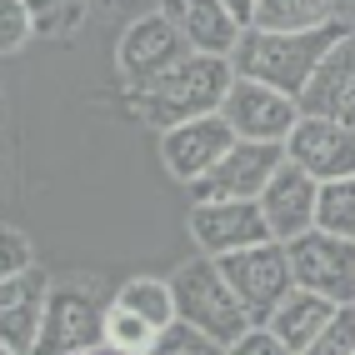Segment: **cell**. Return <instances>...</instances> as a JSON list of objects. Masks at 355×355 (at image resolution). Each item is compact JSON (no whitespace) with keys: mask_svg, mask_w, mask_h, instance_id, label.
<instances>
[{"mask_svg":"<svg viewBox=\"0 0 355 355\" xmlns=\"http://www.w3.org/2000/svg\"><path fill=\"white\" fill-rule=\"evenodd\" d=\"M315 196H320V180H311L305 171H295V165L286 160L280 171L270 175V185L260 191V216H266L270 225V241L291 245L295 235L315 230Z\"/></svg>","mask_w":355,"mask_h":355,"instance_id":"15","label":"cell"},{"mask_svg":"<svg viewBox=\"0 0 355 355\" xmlns=\"http://www.w3.org/2000/svg\"><path fill=\"white\" fill-rule=\"evenodd\" d=\"M26 10L35 20V40H70L76 31H85L90 0H26Z\"/></svg>","mask_w":355,"mask_h":355,"instance_id":"21","label":"cell"},{"mask_svg":"<svg viewBox=\"0 0 355 355\" xmlns=\"http://www.w3.org/2000/svg\"><path fill=\"white\" fill-rule=\"evenodd\" d=\"M336 311H340L336 300L311 295V291H300V286H295V291H291V295H286V300H280L275 311H270L266 330H270V336H280V340H286V345L300 355V350L311 345L325 325H330V315H336Z\"/></svg>","mask_w":355,"mask_h":355,"instance_id":"17","label":"cell"},{"mask_svg":"<svg viewBox=\"0 0 355 355\" xmlns=\"http://www.w3.org/2000/svg\"><path fill=\"white\" fill-rule=\"evenodd\" d=\"M230 146H235V130L220 121V110H216V115H200V121H185L175 130H165L160 135V160H165V171L191 191L196 180H205L225 160Z\"/></svg>","mask_w":355,"mask_h":355,"instance_id":"11","label":"cell"},{"mask_svg":"<svg viewBox=\"0 0 355 355\" xmlns=\"http://www.w3.org/2000/svg\"><path fill=\"white\" fill-rule=\"evenodd\" d=\"M191 241L200 255L225 260L250 245H266L270 225L255 200H210V205H191Z\"/></svg>","mask_w":355,"mask_h":355,"instance_id":"9","label":"cell"},{"mask_svg":"<svg viewBox=\"0 0 355 355\" xmlns=\"http://www.w3.org/2000/svg\"><path fill=\"white\" fill-rule=\"evenodd\" d=\"M300 355H355V305H340V311L330 315V325Z\"/></svg>","mask_w":355,"mask_h":355,"instance_id":"24","label":"cell"},{"mask_svg":"<svg viewBox=\"0 0 355 355\" xmlns=\"http://www.w3.org/2000/svg\"><path fill=\"white\" fill-rule=\"evenodd\" d=\"M220 6L235 15V20H241V31L250 26V20H255V0H220Z\"/></svg>","mask_w":355,"mask_h":355,"instance_id":"29","label":"cell"},{"mask_svg":"<svg viewBox=\"0 0 355 355\" xmlns=\"http://www.w3.org/2000/svg\"><path fill=\"white\" fill-rule=\"evenodd\" d=\"M90 6H105V10H115V15H125V26H130V20L160 10V0H90Z\"/></svg>","mask_w":355,"mask_h":355,"instance_id":"28","label":"cell"},{"mask_svg":"<svg viewBox=\"0 0 355 355\" xmlns=\"http://www.w3.org/2000/svg\"><path fill=\"white\" fill-rule=\"evenodd\" d=\"M300 115H320L355 130V31H345L315 65L311 85L300 90Z\"/></svg>","mask_w":355,"mask_h":355,"instance_id":"13","label":"cell"},{"mask_svg":"<svg viewBox=\"0 0 355 355\" xmlns=\"http://www.w3.org/2000/svg\"><path fill=\"white\" fill-rule=\"evenodd\" d=\"M336 10H340V20H345V26H350V20H355V0H336Z\"/></svg>","mask_w":355,"mask_h":355,"instance_id":"30","label":"cell"},{"mask_svg":"<svg viewBox=\"0 0 355 355\" xmlns=\"http://www.w3.org/2000/svg\"><path fill=\"white\" fill-rule=\"evenodd\" d=\"M171 295H175V320L205 330V336L220 340V345H235V340L255 325L250 311L235 300L230 280L220 275V266H216L210 255L185 260V266L171 275Z\"/></svg>","mask_w":355,"mask_h":355,"instance_id":"3","label":"cell"},{"mask_svg":"<svg viewBox=\"0 0 355 355\" xmlns=\"http://www.w3.org/2000/svg\"><path fill=\"white\" fill-rule=\"evenodd\" d=\"M230 80H235V70H230L225 55H185L180 65L165 70V76H155L146 85H130V115L165 135V130L185 125V121L216 115Z\"/></svg>","mask_w":355,"mask_h":355,"instance_id":"1","label":"cell"},{"mask_svg":"<svg viewBox=\"0 0 355 355\" xmlns=\"http://www.w3.org/2000/svg\"><path fill=\"white\" fill-rule=\"evenodd\" d=\"M115 305L135 311L150 330L175 325V295H171V280H160V275H135V280H125L121 295H115Z\"/></svg>","mask_w":355,"mask_h":355,"instance_id":"19","label":"cell"},{"mask_svg":"<svg viewBox=\"0 0 355 355\" xmlns=\"http://www.w3.org/2000/svg\"><path fill=\"white\" fill-rule=\"evenodd\" d=\"M80 355H125V350H115V345H105V340H101V345H90V350H80Z\"/></svg>","mask_w":355,"mask_h":355,"instance_id":"31","label":"cell"},{"mask_svg":"<svg viewBox=\"0 0 355 355\" xmlns=\"http://www.w3.org/2000/svg\"><path fill=\"white\" fill-rule=\"evenodd\" d=\"M155 336H160V330H150L135 311H125V305H115V300L105 305V345L125 350V355H150Z\"/></svg>","mask_w":355,"mask_h":355,"instance_id":"22","label":"cell"},{"mask_svg":"<svg viewBox=\"0 0 355 355\" xmlns=\"http://www.w3.org/2000/svg\"><path fill=\"white\" fill-rule=\"evenodd\" d=\"M345 31H355V26L336 20V26H325V31H300V35L245 26L241 40H235V51H230V70H235L241 80H260V85L280 90V96H295V101H300V90L311 85L315 65L325 60V51H330Z\"/></svg>","mask_w":355,"mask_h":355,"instance_id":"2","label":"cell"},{"mask_svg":"<svg viewBox=\"0 0 355 355\" xmlns=\"http://www.w3.org/2000/svg\"><path fill=\"white\" fill-rule=\"evenodd\" d=\"M225 355H295V350L280 340V336H270L266 325H250L235 345H225Z\"/></svg>","mask_w":355,"mask_h":355,"instance_id":"27","label":"cell"},{"mask_svg":"<svg viewBox=\"0 0 355 355\" xmlns=\"http://www.w3.org/2000/svg\"><path fill=\"white\" fill-rule=\"evenodd\" d=\"M286 160L320 185L345 180V175H355V130L336 125V121H320V115H300L291 140H286Z\"/></svg>","mask_w":355,"mask_h":355,"instance_id":"12","label":"cell"},{"mask_svg":"<svg viewBox=\"0 0 355 355\" xmlns=\"http://www.w3.org/2000/svg\"><path fill=\"white\" fill-rule=\"evenodd\" d=\"M0 355H15V350H6V345H0Z\"/></svg>","mask_w":355,"mask_h":355,"instance_id":"32","label":"cell"},{"mask_svg":"<svg viewBox=\"0 0 355 355\" xmlns=\"http://www.w3.org/2000/svg\"><path fill=\"white\" fill-rule=\"evenodd\" d=\"M160 15L175 26V35L191 45L196 55H225L241 40V20H235L220 0H160Z\"/></svg>","mask_w":355,"mask_h":355,"instance_id":"16","label":"cell"},{"mask_svg":"<svg viewBox=\"0 0 355 355\" xmlns=\"http://www.w3.org/2000/svg\"><path fill=\"white\" fill-rule=\"evenodd\" d=\"M105 340V305L85 286H51L35 355H80Z\"/></svg>","mask_w":355,"mask_h":355,"instance_id":"7","label":"cell"},{"mask_svg":"<svg viewBox=\"0 0 355 355\" xmlns=\"http://www.w3.org/2000/svg\"><path fill=\"white\" fill-rule=\"evenodd\" d=\"M315 230L355 241V175L345 180H325L315 196Z\"/></svg>","mask_w":355,"mask_h":355,"instance_id":"20","label":"cell"},{"mask_svg":"<svg viewBox=\"0 0 355 355\" xmlns=\"http://www.w3.org/2000/svg\"><path fill=\"white\" fill-rule=\"evenodd\" d=\"M185 55H196V51L175 35V26L160 10L130 20V26L121 31V45H115V65H121L125 85H146V80L165 76L171 65H180Z\"/></svg>","mask_w":355,"mask_h":355,"instance_id":"10","label":"cell"},{"mask_svg":"<svg viewBox=\"0 0 355 355\" xmlns=\"http://www.w3.org/2000/svg\"><path fill=\"white\" fill-rule=\"evenodd\" d=\"M150 355H225V345H220V340H210L205 330L175 320V325H165L160 336H155Z\"/></svg>","mask_w":355,"mask_h":355,"instance_id":"23","label":"cell"},{"mask_svg":"<svg viewBox=\"0 0 355 355\" xmlns=\"http://www.w3.org/2000/svg\"><path fill=\"white\" fill-rule=\"evenodd\" d=\"M216 266H220V275L230 280L235 300H241L245 311H250V320H255V325H266V320H270V311H275V305L295 291L291 255H286V245H280V241L250 245V250H241V255L216 260Z\"/></svg>","mask_w":355,"mask_h":355,"instance_id":"4","label":"cell"},{"mask_svg":"<svg viewBox=\"0 0 355 355\" xmlns=\"http://www.w3.org/2000/svg\"><path fill=\"white\" fill-rule=\"evenodd\" d=\"M340 10H336V0H255V20L250 26L255 31H325V26H336Z\"/></svg>","mask_w":355,"mask_h":355,"instance_id":"18","label":"cell"},{"mask_svg":"<svg viewBox=\"0 0 355 355\" xmlns=\"http://www.w3.org/2000/svg\"><path fill=\"white\" fill-rule=\"evenodd\" d=\"M51 286H55V280L45 275L40 260H35L31 270H20V275H10L6 286H0V345H6V350H15V355H35Z\"/></svg>","mask_w":355,"mask_h":355,"instance_id":"14","label":"cell"},{"mask_svg":"<svg viewBox=\"0 0 355 355\" xmlns=\"http://www.w3.org/2000/svg\"><path fill=\"white\" fill-rule=\"evenodd\" d=\"M220 121L235 130V140H255V146H286L295 121H300V101L280 96V90L260 85V80H241L235 76L225 101H220Z\"/></svg>","mask_w":355,"mask_h":355,"instance_id":"5","label":"cell"},{"mask_svg":"<svg viewBox=\"0 0 355 355\" xmlns=\"http://www.w3.org/2000/svg\"><path fill=\"white\" fill-rule=\"evenodd\" d=\"M286 255H291V275L300 291L325 295L336 305H355V241L305 230L286 245Z\"/></svg>","mask_w":355,"mask_h":355,"instance_id":"6","label":"cell"},{"mask_svg":"<svg viewBox=\"0 0 355 355\" xmlns=\"http://www.w3.org/2000/svg\"><path fill=\"white\" fill-rule=\"evenodd\" d=\"M35 40V20L26 0H0V55H20Z\"/></svg>","mask_w":355,"mask_h":355,"instance_id":"25","label":"cell"},{"mask_svg":"<svg viewBox=\"0 0 355 355\" xmlns=\"http://www.w3.org/2000/svg\"><path fill=\"white\" fill-rule=\"evenodd\" d=\"M31 266H35V245H31V235H26V230H15V225H0V286H6L10 275L31 270Z\"/></svg>","mask_w":355,"mask_h":355,"instance_id":"26","label":"cell"},{"mask_svg":"<svg viewBox=\"0 0 355 355\" xmlns=\"http://www.w3.org/2000/svg\"><path fill=\"white\" fill-rule=\"evenodd\" d=\"M280 165H286V146L235 140L216 171L191 185V205H210V200H260V191L270 185V175L280 171Z\"/></svg>","mask_w":355,"mask_h":355,"instance_id":"8","label":"cell"}]
</instances>
